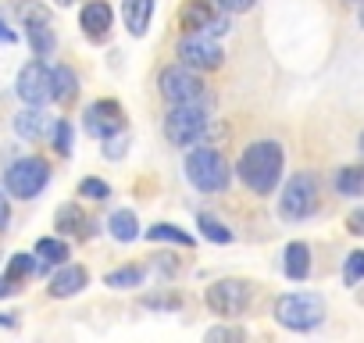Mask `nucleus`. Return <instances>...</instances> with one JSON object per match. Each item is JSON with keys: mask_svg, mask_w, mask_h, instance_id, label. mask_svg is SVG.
I'll list each match as a JSON object with an SVG mask.
<instances>
[{"mask_svg": "<svg viewBox=\"0 0 364 343\" xmlns=\"http://www.w3.org/2000/svg\"><path fill=\"white\" fill-rule=\"evenodd\" d=\"M104 283L114 286V290H132V286L143 283V268H118V272H107Z\"/></svg>", "mask_w": 364, "mask_h": 343, "instance_id": "nucleus-27", "label": "nucleus"}, {"mask_svg": "<svg viewBox=\"0 0 364 343\" xmlns=\"http://www.w3.org/2000/svg\"><path fill=\"white\" fill-rule=\"evenodd\" d=\"M275 318L293 332H311L325 322V300L318 293H286L275 300Z\"/></svg>", "mask_w": 364, "mask_h": 343, "instance_id": "nucleus-2", "label": "nucleus"}, {"mask_svg": "<svg viewBox=\"0 0 364 343\" xmlns=\"http://www.w3.org/2000/svg\"><path fill=\"white\" fill-rule=\"evenodd\" d=\"M208 339H243V332L240 329H229V325H218V329L208 332Z\"/></svg>", "mask_w": 364, "mask_h": 343, "instance_id": "nucleus-35", "label": "nucleus"}, {"mask_svg": "<svg viewBox=\"0 0 364 343\" xmlns=\"http://www.w3.org/2000/svg\"><path fill=\"white\" fill-rule=\"evenodd\" d=\"M282 161H286V154L275 139H257L240 157V179L254 194H272L282 179Z\"/></svg>", "mask_w": 364, "mask_h": 343, "instance_id": "nucleus-1", "label": "nucleus"}, {"mask_svg": "<svg viewBox=\"0 0 364 343\" xmlns=\"http://www.w3.org/2000/svg\"><path fill=\"white\" fill-rule=\"evenodd\" d=\"M125 129V115L118 100H97L86 107V132L97 139H111L114 132Z\"/></svg>", "mask_w": 364, "mask_h": 343, "instance_id": "nucleus-10", "label": "nucleus"}, {"mask_svg": "<svg viewBox=\"0 0 364 343\" xmlns=\"http://www.w3.org/2000/svg\"><path fill=\"white\" fill-rule=\"evenodd\" d=\"M150 15H154V0H125V26L132 36H143L150 29Z\"/></svg>", "mask_w": 364, "mask_h": 343, "instance_id": "nucleus-15", "label": "nucleus"}, {"mask_svg": "<svg viewBox=\"0 0 364 343\" xmlns=\"http://www.w3.org/2000/svg\"><path fill=\"white\" fill-rule=\"evenodd\" d=\"M26 36H29V47H33L36 58H47V54L54 51V29H50V19H43V22H29V26H26Z\"/></svg>", "mask_w": 364, "mask_h": 343, "instance_id": "nucleus-18", "label": "nucleus"}, {"mask_svg": "<svg viewBox=\"0 0 364 343\" xmlns=\"http://www.w3.org/2000/svg\"><path fill=\"white\" fill-rule=\"evenodd\" d=\"M143 304H146V307H161V311H171V307H178L182 300H178L175 293H168V297H146Z\"/></svg>", "mask_w": 364, "mask_h": 343, "instance_id": "nucleus-32", "label": "nucleus"}, {"mask_svg": "<svg viewBox=\"0 0 364 343\" xmlns=\"http://www.w3.org/2000/svg\"><path fill=\"white\" fill-rule=\"evenodd\" d=\"M161 93L171 104H190V100H200L204 97V79L190 65H175V68H164L161 72Z\"/></svg>", "mask_w": 364, "mask_h": 343, "instance_id": "nucleus-8", "label": "nucleus"}, {"mask_svg": "<svg viewBox=\"0 0 364 343\" xmlns=\"http://www.w3.org/2000/svg\"><path fill=\"white\" fill-rule=\"evenodd\" d=\"M204 129H208V111H204L197 100L175 104V107L164 115V132H168V139H171L175 147L197 143V139L204 136Z\"/></svg>", "mask_w": 364, "mask_h": 343, "instance_id": "nucleus-5", "label": "nucleus"}, {"mask_svg": "<svg viewBox=\"0 0 364 343\" xmlns=\"http://www.w3.org/2000/svg\"><path fill=\"white\" fill-rule=\"evenodd\" d=\"M314 211H318V179L311 172H296L282 190L279 215L289 218V222H300V218H311Z\"/></svg>", "mask_w": 364, "mask_h": 343, "instance_id": "nucleus-4", "label": "nucleus"}, {"mask_svg": "<svg viewBox=\"0 0 364 343\" xmlns=\"http://www.w3.org/2000/svg\"><path fill=\"white\" fill-rule=\"evenodd\" d=\"M47 179H50V164L43 157H22L8 168V176H4L8 194L18 197V201H33L47 186Z\"/></svg>", "mask_w": 364, "mask_h": 343, "instance_id": "nucleus-6", "label": "nucleus"}, {"mask_svg": "<svg viewBox=\"0 0 364 343\" xmlns=\"http://www.w3.org/2000/svg\"><path fill=\"white\" fill-rule=\"evenodd\" d=\"M0 325H15V318L11 315H0Z\"/></svg>", "mask_w": 364, "mask_h": 343, "instance_id": "nucleus-39", "label": "nucleus"}, {"mask_svg": "<svg viewBox=\"0 0 364 343\" xmlns=\"http://www.w3.org/2000/svg\"><path fill=\"white\" fill-rule=\"evenodd\" d=\"M343 279H346V286H357V283L364 279V250H353V254L346 258V265H343Z\"/></svg>", "mask_w": 364, "mask_h": 343, "instance_id": "nucleus-28", "label": "nucleus"}, {"mask_svg": "<svg viewBox=\"0 0 364 343\" xmlns=\"http://www.w3.org/2000/svg\"><path fill=\"white\" fill-rule=\"evenodd\" d=\"M346 229H350L353 236H364V208H357V211L346 215Z\"/></svg>", "mask_w": 364, "mask_h": 343, "instance_id": "nucleus-33", "label": "nucleus"}, {"mask_svg": "<svg viewBox=\"0 0 364 343\" xmlns=\"http://www.w3.org/2000/svg\"><path fill=\"white\" fill-rule=\"evenodd\" d=\"M186 176L197 190L218 194V190L229 186V161L211 147H197V150L186 154Z\"/></svg>", "mask_w": 364, "mask_h": 343, "instance_id": "nucleus-3", "label": "nucleus"}, {"mask_svg": "<svg viewBox=\"0 0 364 343\" xmlns=\"http://www.w3.org/2000/svg\"><path fill=\"white\" fill-rule=\"evenodd\" d=\"M250 297H254V290L243 279H222V283L208 286V307L215 315H225V318L243 315L250 307Z\"/></svg>", "mask_w": 364, "mask_h": 343, "instance_id": "nucleus-7", "label": "nucleus"}, {"mask_svg": "<svg viewBox=\"0 0 364 343\" xmlns=\"http://www.w3.org/2000/svg\"><path fill=\"white\" fill-rule=\"evenodd\" d=\"M58 4H61V8H72V4H79V0H58Z\"/></svg>", "mask_w": 364, "mask_h": 343, "instance_id": "nucleus-40", "label": "nucleus"}, {"mask_svg": "<svg viewBox=\"0 0 364 343\" xmlns=\"http://www.w3.org/2000/svg\"><path fill=\"white\" fill-rule=\"evenodd\" d=\"M254 4V0H218V8L225 11V15H240V11H247Z\"/></svg>", "mask_w": 364, "mask_h": 343, "instance_id": "nucleus-34", "label": "nucleus"}, {"mask_svg": "<svg viewBox=\"0 0 364 343\" xmlns=\"http://www.w3.org/2000/svg\"><path fill=\"white\" fill-rule=\"evenodd\" d=\"M336 190L343 197H364V164H346L336 172Z\"/></svg>", "mask_w": 364, "mask_h": 343, "instance_id": "nucleus-17", "label": "nucleus"}, {"mask_svg": "<svg viewBox=\"0 0 364 343\" xmlns=\"http://www.w3.org/2000/svg\"><path fill=\"white\" fill-rule=\"evenodd\" d=\"M79 194H82V197H93V201H104V197H111V186L100 183V179H82Z\"/></svg>", "mask_w": 364, "mask_h": 343, "instance_id": "nucleus-31", "label": "nucleus"}, {"mask_svg": "<svg viewBox=\"0 0 364 343\" xmlns=\"http://www.w3.org/2000/svg\"><path fill=\"white\" fill-rule=\"evenodd\" d=\"M8 222H11V208H8L4 194H0V229H8Z\"/></svg>", "mask_w": 364, "mask_h": 343, "instance_id": "nucleus-36", "label": "nucleus"}, {"mask_svg": "<svg viewBox=\"0 0 364 343\" xmlns=\"http://www.w3.org/2000/svg\"><path fill=\"white\" fill-rule=\"evenodd\" d=\"M36 272V254H11V261H8V279L11 283H22V279H29Z\"/></svg>", "mask_w": 364, "mask_h": 343, "instance_id": "nucleus-25", "label": "nucleus"}, {"mask_svg": "<svg viewBox=\"0 0 364 343\" xmlns=\"http://www.w3.org/2000/svg\"><path fill=\"white\" fill-rule=\"evenodd\" d=\"M50 136H54V147H58V154H68V150H72V125H68L65 118H61V122H54Z\"/></svg>", "mask_w": 364, "mask_h": 343, "instance_id": "nucleus-30", "label": "nucleus"}, {"mask_svg": "<svg viewBox=\"0 0 364 343\" xmlns=\"http://www.w3.org/2000/svg\"><path fill=\"white\" fill-rule=\"evenodd\" d=\"M107 229H111V236H114V240L132 243V240L139 236V218H136L132 211H114V215H111V222H107Z\"/></svg>", "mask_w": 364, "mask_h": 343, "instance_id": "nucleus-21", "label": "nucleus"}, {"mask_svg": "<svg viewBox=\"0 0 364 343\" xmlns=\"http://www.w3.org/2000/svg\"><path fill=\"white\" fill-rule=\"evenodd\" d=\"M197 226H200V233H204L211 243H232V233H229L218 218H211V215H197Z\"/></svg>", "mask_w": 364, "mask_h": 343, "instance_id": "nucleus-26", "label": "nucleus"}, {"mask_svg": "<svg viewBox=\"0 0 364 343\" xmlns=\"http://www.w3.org/2000/svg\"><path fill=\"white\" fill-rule=\"evenodd\" d=\"M360 26H364V8H360Z\"/></svg>", "mask_w": 364, "mask_h": 343, "instance_id": "nucleus-42", "label": "nucleus"}, {"mask_svg": "<svg viewBox=\"0 0 364 343\" xmlns=\"http://www.w3.org/2000/svg\"><path fill=\"white\" fill-rule=\"evenodd\" d=\"M11 293H15V283L8 275H0V297H11Z\"/></svg>", "mask_w": 364, "mask_h": 343, "instance_id": "nucleus-37", "label": "nucleus"}, {"mask_svg": "<svg viewBox=\"0 0 364 343\" xmlns=\"http://www.w3.org/2000/svg\"><path fill=\"white\" fill-rule=\"evenodd\" d=\"M282 265H286V275H289V279H307V272H311V247L300 243V240L289 243Z\"/></svg>", "mask_w": 364, "mask_h": 343, "instance_id": "nucleus-16", "label": "nucleus"}, {"mask_svg": "<svg viewBox=\"0 0 364 343\" xmlns=\"http://www.w3.org/2000/svg\"><path fill=\"white\" fill-rule=\"evenodd\" d=\"M75 86H79V79H75L72 68L58 65V68L50 72V100H58V104L72 100V97H75Z\"/></svg>", "mask_w": 364, "mask_h": 343, "instance_id": "nucleus-19", "label": "nucleus"}, {"mask_svg": "<svg viewBox=\"0 0 364 343\" xmlns=\"http://www.w3.org/2000/svg\"><path fill=\"white\" fill-rule=\"evenodd\" d=\"M18 19H22V26H29V22L50 19V11H47L43 4H36V0H26V4H18Z\"/></svg>", "mask_w": 364, "mask_h": 343, "instance_id": "nucleus-29", "label": "nucleus"}, {"mask_svg": "<svg viewBox=\"0 0 364 343\" xmlns=\"http://www.w3.org/2000/svg\"><path fill=\"white\" fill-rule=\"evenodd\" d=\"M86 283H90V272L86 268H79V265H68V268H61L54 279H50V297H75V293H82L86 290Z\"/></svg>", "mask_w": 364, "mask_h": 343, "instance_id": "nucleus-13", "label": "nucleus"}, {"mask_svg": "<svg viewBox=\"0 0 364 343\" xmlns=\"http://www.w3.org/2000/svg\"><path fill=\"white\" fill-rule=\"evenodd\" d=\"M79 22H82V29H86L93 40H100V36L111 29V22H114V11L104 4V0H90V4L82 8V15H79Z\"/></svg>", "mask_w": 364, "mask_h": 343, "instance_id": "nucleus-14", "label": "nucleus"}, {"mask_svg": "<svg viewBox=\"0 0 364 343\" xmlns=\"http://www.w3.org/2000/svg\"><path fill=\"white\" fill-rule=\"evenodd\" d=\"M58 229L68 233V236H82V233H86V215H82V208H79V204H65V208L58 211Z\"/></svg>", "mask_w": 364, "mask_h": 343, "instance_id": "nucleus-22", "label": "nucleus"}, {"mask_svg": "<svg viewBox=\"0 0 364 343\" xmlns=\"http://www.w3.org/2000/svg\"><path fill=\"white\" fill-rule=\"evenodd\" d=\"M18 97L26 104H47L50 100V68L43 61H29L22 72H18Z\"/></svg>", "mask_w": 364, "mask_h": 343, "instance_id": "nucleus-11", "label": "nucleus"}, {"mask_svg": "<svg viewBox=\"0 0 364 343\" xmlns=\"http://www.w3.org/2000/svg\"><path fill=\"white\" fill-rule=\"evenodd\" d=\"M211 15H215V11H211L208 0H190V4L182 8L178 22H182V29H186V33H200V29L208 26V19H211Z\"/></svg>", "mask_w": 364, "mask_h": 343, "instance_id": "nucleus-20", "label": "nucleus"}, {"mask_svg": "<svg viewBox=\"0 0 364 343\" xmlns=\"http://www.w3.org/2000/svg\"><path fill=\"white\" fill-rule=\"evenodd\" d=\"M178 58H182V65L204 72V68H218L222 65V47L211 36H204V33H186L178 40Z\"/></svg>", "mask_w": 364, "mask_h": 343, "instance_id": "nucleus-9", "label": "nucleus"}, {"mask_svg": "<svg viewBox=\"0 0 364 343\" xmlns=\"http://www.w3.org/2000/svg\"><path fill=\"white\" fill-rule=\"evenodd\" d=\"M50 129H54V122H50L47 111H40V104H29V107L15 118V132H18L22 139H43Z\"/></svg>", "mask_w": 364, "mask_h": 343, "instance_id": "nucleus-12", "label": "nucleus"}, {"mask_svg": "<svg viewBox=\"0 0 364 343\" xmlns=\"http://www.w3.org/2000/svg\"><path fill=\"white\" fill-rule=\"evenodd\" d=\"M360 154H364V132H360Z\"/></svg>", "mask_w": 364, "mask_h": 343, "instance_id": "nucleus-41", "label": "nucleus"}, {"mask_svg": "<svg viewBox=\"0 0 364 343\" xmlns=\"http://www.w3.org/2000/svg\"><path fill=\"white\" fill-rule=\"evenodd\" d=\"M15 40H18V36H15V33L4 26V22H0V43H15Z\"/></svg>", "mask_w": 364, "mask_h": 343, "instance_id": "nucleus-38", "label": "nucleus"}, {"mask_svg": "<svg viewBox=\"0 0 364 343\" xmlns=\"http://www.w3.org/2000/svg\"><path fill=\"white\" fill-rule=\"evenodd\" d=\"M36 258H40V261H47V265H65V261H68V243H65V240L47 236V240H40V243H36Z\"/></svg>", "mask_w": 364, "mask_h": 343, "instance_id": "nucleus-23", "label": "nucleus"}, {"mask_svg": "<svg viewBox=\"0 0 364 343\" xmlns=\"http://www.w3.org/2000/svg\"><path fill=\"white\" fill-rule=\"evenodd\" d=\"M150 240H168V243H178V247H190L193 243V236L190 233H182L178 226H168V222H157V226H150V233H146Z\"/></svg>", "mask_w": 364, "mask_h": 343, "instance_id": "nucleus-24", "label": "nucleus"}]
</instances>
